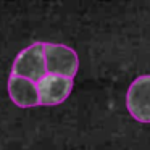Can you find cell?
Returning <instances> with one entry per match:
<instances>
[{
    "label": "cell",
    "instance_id": "obj_1",
    "mask_svg": "<svg viewBox=\"0 0 150 150\" xmlns=\"http://www.w3.org/2000/svg\"><path fill=\"white\" fill-rule=\"evenodd\" d=\"M10 74L21 76L39 82L47 76V60L44 52V42H34L16 55Z\"/></svg>",
    "mask_w": 150,
    "mask_h": 150
},
{
    "label": "cell",
    "instance_id": "obj_2",
    "mask_svg": "<svg viewBox=\"0 0 150 150\" xmlns=\"http://www.w3.org/2000/svg\"><path fill=\"white\" fill-rule=\"evenodd\" d=\"M44 52L47 60V74L74 78L79 69L78 53L68 45L63 44L44 42Z\"/></svg>",
    "mask_w": 150,
    "mask_h": 150
},
{
    "label": "cell",
    "instance_id": "obj_3",
    "mask_svg": "<svg viewBox=\"0 0 150 150\" xmlns=\"http://www.w3.org/2000/svg\"><path fill=\"white\" fill-rule=\"evenodd\" d=\"M129 115L139 123H150V74L139 76L126 94Z\"/></svg>",
    "mask_w": 150,
    "mask_h": 150
},
{
    "label": "cell",
    "instance_id": "obj_4",
    "mask_svg": "<svg viewBox=\"0 0 150 150\" xmlns=\"http://www.w3.org/2000/svg\"><path fill=\"white\" fill-rule=\"evenodd\" d=\"M73 82L71 78L65 76H57V74H47L37 82L39 89V97H40V105L45 107H53L60 105L69 97L73 91Z\"/></svg>",
    "mask_w": 150,
    "mask_h": 150
},
{
    "label": "cell",
    "instance_id": "obj_5",
    "mask_svg": "<svg viewBox=\"0 0 150 150\" xmlns=\"http://www.w3.org/2000/svg\"><path fill=\"white\" fill-rule=\"evenodd\" d=\"M8 95L11 102L20 108H33L40 105L37 82L21 76L10 74L8 78Z\"/></svg>",
    "mask_w": 150,
    "mask_h": 150
}]
</instances>
